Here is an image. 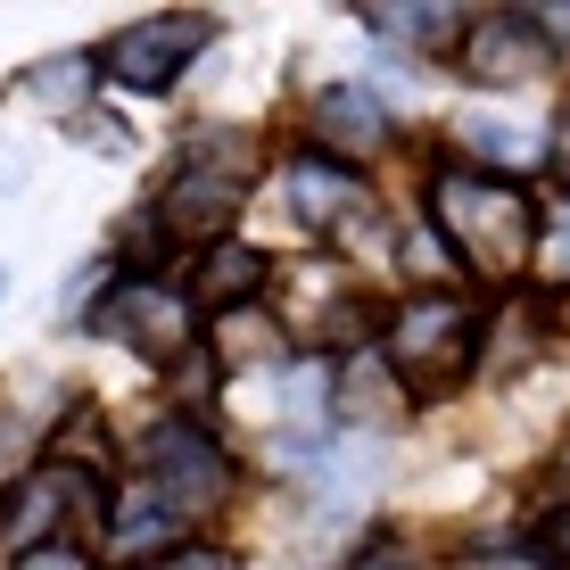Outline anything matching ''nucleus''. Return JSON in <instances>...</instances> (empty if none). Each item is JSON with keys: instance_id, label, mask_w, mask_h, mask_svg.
<instances>
[{"instance_id": "obj_4", "label": "nucleus", "mask_w": 570, "mask_h": 570, "mask_svg": "<svg viewBox=\"0 0 570 570\" xmlns=\"http://www.w3.org/2000/svg\"><path fill=\"white\" fill-rule=\"evenodd\" d=\"M132 471H141L132 488L166 504L174 529H183V521H207L215 504L232 497V463H224V446H215L199 422H183V414H166V422L149 430L141 455H132Z\"/></svg>"}, {"instance_id": "obj_10", "label": "nucleus", "mask_w": 570, "mask_h": 570, "mask_svg": "<svg viewBox=\"0 0 570 570\" xmlns=\"http://www.w3.org/2000/svg\"><path fill=\"white\" fill-rule=\"evenodd\" d=\"M257 289H265V257L240 248V240H215L207 265L190 273V306H240V298H257Z\"/></svg>"}, {"instance_id": "obj_15", "label": "nucleus", "mask_w": 570, "mask_h": 570, "mask_svg": "<svg viewBox=\"0 0 570 570\" xmlns=\"http://www.w3.org/2000/svg\"><path fill=\"white\" fill-rule=\"evenodd\" d=\"M538 265L554 273V282H570V199L538 224Z\"/></svg>"}, {"instance_id": "obj_16", "label": "nucleus", "mask_w": 570, "mask_h": 570, "mask_svg": "<svg viewBox=\"0 0 570 570\" xmlns=\"http://www.w3.org/2000/svg\"><path fill=\"white\" fill-rule=\"evenodd\" d=\"M141 570H232V562L215 554V546H166V554L141 562Z\"/></svg>"}, {"instance_id": "obj_12", "label": "nucleus", "mask_w": 570, "mask_h": 570, "mask_svg": "<svg viewBox=\"0 0 570 570\" xmlns=\"http://www.w3.org/2000/svg\"><path fill=\"white\" fill-rule=\"evenodd\" d=\"M372 33H397V42H422V50H446L463 33L455 9H372Z\"/></svg>"}, {"instance_id": "obj_14", "label": "nucleus", "mask_w": 570, "mask_h": 570, "mask_svg": "<svg viewBox=\"0 0 570 570\" xmlns=\"http://www.w3.org/2000/svg\"><path fill=\"white\" fill-rule=\"evenodd\" d=\"M26 91L33 100H75V91H83V58H42V67L26 75Z\"/></svg>"}, {"instance_id": "obj_19", "label": "nucleus", "mask_w": 570, "mask_h": 570, "mask_svg": "<svg viewBox=\"0 0 570 570\" xmlns=\"http://www.w3.org/2000/svg\"><path fill=\"white\" fill-rule=\"evenodd\" d=\"M562 174H570V125H562Z\"/></svg>"}, {"instance_id": "obj_18", "label": "nucleus", "mask_w": 570, "mask_h": 570, "mask_svg": "<svg viewBox=\"0 0 570 570\" xmlns=\"http://www.w3.org/2000/svg\"><path fill=\"white\" fill-rule=\"evenodd\" d=\"M356 570H414V546H397V538H389V546H372V554H364Z\"/></svg>"}, {"instance_id": "obj_13", "label": "nucleus", "mask_w": 570, "mask_h": 570, "mask_svg": "<svg viewBox=\"0 0 570 570\" xmlns=\"http://www.w3.org/2000/svg\"><path fill=\"white\" fill-rule=\"evenodd\" d=\"M529 562H538V570H570V497L554 504V513H538V529H529Z\"/></svg>"}, {"instance_id": "obj_9", "label": "nucleus", "mask_w": 570, "mask_h": 570, "mask_svg": "<svg viewBox=\"0 0 570 570\" xmlns=\"http://www.w3.org/2000/svg\"><path fill=\"white\" fill-rule=\"evenodd\" d=\"M289 199H298V215L314 232H340L347 215H356V199H364V183L347 166H331V157H298V166H289Z\"/></svg>"}, {"instance_id": "obj_8", "label": "nucleus", "mask_w": 570, "mask_h": 570, "mask_svg": "<svg viewBox=\"0 0 570 570\" xmlns=\"http://www.w3.org/2000/svg\"><path fill=\"white\" fill-rule=\"evenodd\" d=\"M381 141H389L381 91H364V83L314 91V157H331V166H356V157H372Z\"/></svg>"}, {"instance_id": "obj_20", "label": "nucleus", "mask_w": 570, "mask_h": 570, "mask_svg": "<svg viewBox=\"0 0 570 570\" xmlns=\"http://www.w3.org/2000/svg\"><path fill=\"white\" fill-rule=\"evenodd\" d=\"M0 298H9V273H0Z\"/></svg>"}, {"instance_id": "obj_1", "label": "nucleus", "mask_w": 570, "mask_h": 570, "mask_svg": "<svg viewBox=\"0 0 570 570\" xmlns=\"http://www.w3.org/2000/svg\"><path fill=\"white\" fill-rule=\"evenodd\" d=\"M430 224H439V240L463 257V273H480V282H513V273H529V257H538V199H529L513 174H480V166L439 174Z\"/></svg>"}, {"instance_id": "obj_3", "label": "nucleus", "mask_w": 570, "mask_h": 570, "mask_svg": "<svg viewBox=\"0 0 570 570\" xmlns=\"http://www.w3.org/2000/svg\"><path fill=\"white\" fill-rule=\"evenodd\" d=\"M248 174H257V149L248 141H199L174 166L166 199H157V232L190 240V248H215L232 232V215H240V199H248Z\"/></svg>"}, {"instance_id": "obj_6", "label": "nucleus", "mask_w": 570, "mask_h": 570, "mask_svg": "<svg viewBox=\"0 0 570 570\" xmlns=\"http://www.w3.org/2000/svg\"><path fill=\"white\" fill-rule=\"evenodd\" d=\"M207 42H215V17H141V26H125L100 58H108L116 83H132V91H166V83H174V75H183Z\"/></svg>"}, {"instance_id": "obj_2", "label": "nucleus", "mask_w": 570, "mask_h": 570, "mask_svg": "<svg viewBox=\"0 0 570 570\" xmlns=\"http://www.w3.org/2000/svg\"><path fill=\"white\" fill-rule=\"evenodd\" d=\"M480 306L471 298H446V289H422V298L397 306V323H389V372H397V389H414V397H446V389L471 372L480 356Z\"/></svg>"}, {"instance_id": "obj_17", "label": "nucleus", "mask_w": 570, "mask_h": 570, "mask_svg": "<svg viewBox=\"0 0 570 570\" xmlns=\"http://www.w3.org/2000/svg\"><path fill=\"white\" fill-rule=\"evenodd\" d=\"M17 570H91V562L75 554V546H33V554L17 562Z\"/></svg>"}, {"instance_id": "obj_7", "label": "nucleus", "mask_w": 570, "mask_h": 570, "mask_svg": "<svg viewBox=\"0 0 570 570\" xmlns=\"http://www.w3.org/2000/svg\"><path fill=\"white\" fill-rule=\"evenodd\" d=\"M546 67H554V58H546L538 17L497 9V17H471L463 26V75L471 83H529V75H546Z\"/></svg>"}, {"instance_id": "obj_11", "label": "nucleus", "mask_w": 570, "mask_h": 570, "mask_svg": "<svg viewBox=\"0 0 570 570\" xmlns=\"http://www.w3.org/2000/svg\"><path fill=\"white\" fill-rule=\"evenodd\" d=\"M340 405H347V422H405V389H397V372H389L372 347H356L347 356V381H340Z\"/></svg>"}, {"instance_id": "obj_5", "label": "nucleus", "mask_w": 570, "mask_h": 570, "mask_svg": "<svg viewBox=\"0 0 570 570\" xmlns=\"http://www.w3.org/2000/svg\"><path fill=\"white\" fill-rule=\"evenodd\" d=\"M91 331L125 340L132 356H149V364H174V356L199 347V306H190V289L157 282V273H125V282L91 306Z\"/></svg>"}]
</instances>
